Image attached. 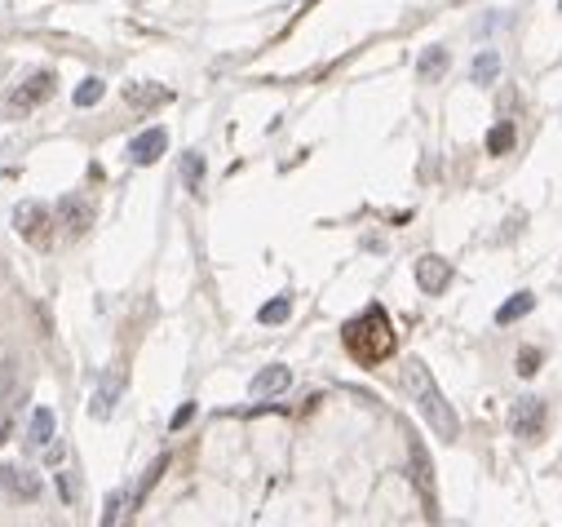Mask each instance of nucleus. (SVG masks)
I'll return each mask as SVG.
<instances>
[{"label": "nucleus", "instance_id": "nucleus-26", "mask_svg": "<svg viewBox=\"0 0 562 527\" xmlns=\"http://www.w3.org/2000/svg\"><path fill=\"white\" fill-rule=\"evenodd\" d=\"M5 434H9V430H5V425H0V443H5Z\"/></svg>", "mask_w": 562, "mask_h": 527}, {"label": "nucleus", "instance_id": "nucleus-22", "mask_svg": "<svg viewBox=\"0 0 562 527\" xmlns=\"http://www.w3.org/2000/svg\"><path fill=\"white\" fill-rule=\"evenodd\" d=\"M14 377H18V364L5 355V359H0V399H9V390H14Z\"/></svg>", "mask_w": 562, "mask_h": 527}, {"label": "nucleus", "instance_id": "nucleus-3", "mask_svg": "<svg viewBox=\"0 0 562 527\" xmlns=\"http://www.w3.org/2000/svg\"><path fill=\"white\" fill-rule=\"evenodd\" d=\"M408 452H412V478H416L421 501H425V514H430V523H439V496H434V466H430V452H425V443H421L416 434L408 439Z\"/></svg>", "mask_w": 562, "mask_h": 527}, {"label": "nucleus", "instance_id": "nucleus-1", "mask_svg": "<svg viewBox=\"0 0 562 527\" xmlns=\"http://www.w3.org/2000/svg\"><path fill=\"white\" fill-rule=\"evenodd\" d=\"M341 341H346V350H350V359L363 364V368H376V364H385L390 355H394V328H390V315L381 311V306H367L358 319L346 323V332H341Z\"/></svg>", "mask_w": 562, "mask_h": 527}, {"label": "nucleus", "instance_id": "nucleus-13", "mask_svg": "<svg viewBox=\"0 0 562 527\" xmlns=\"http://www.w3.org/2000/svg\"><path fill=\"white\" fill-rule=\"evenodd\" d=\"M293 386V372L284 368V364H270V368H261L253 377V399H275V395H284Z\"/></svg>", "mask_w": 562, "mask_h": 527}, {"label": "nucleus", "instance_id": "nucleus-14", "mask_svg": "<svg viewBox=\"0 0 562 527\" xmlns=\"http://www.w3.org/2000/svg\"><path fill=\"white\" fill-rule=\"evenodd\" d=\"M416 76H421V80H443V76H448V50H443V45H430V50L416 58Z\"/></svg>", "mask_w": 562, "mask_h": 527}, {"label": "nucleus", "instance_id": "nucleus-12", "mask_svg": "<svg viewBox=\"0 0 562 527\" xmlns=\"http://www.w3.org/2000/svg\"><path fill=\"white\" fill-rule=\"evenodd\" d=\"M164 151H168V133H164V129H147V133H138V138L129 142V159H133V164H155Z\"/></svg>", "mask_w": 562, "mask_h": 527}, {"label": "nucleus", "instance_id": "nucleus-19", "mask_svg": "<svg viewBox=\"0 0 562 527\" xmlns=\"http://www.w3.org/2000/svg\"><path fill=\"white\" fill-rule=\"evenodd\" d=\"M510 147H513V124L510 120L492 124V133H487V151H492V156H505Z\"/></svg>", "mask_w": 562, "mask_h": 527}, {"label": "nucleus", "instance_id": "nucleus-8", "mask_svg": "<svg viewBox=\"0 0 562 527\" xmlns=\"http://www.w3.org/2000/svg\"><path fill=\"white\" fill-rule=\"evenodd\" d=\"M0 496L36 501L41 496V478L32 475V470H18V466H0Z\"/></svg>", "mask_w": 562, "mask_h": 527}, {"label": "nucleus", "instance_id": "nucleus-24", "mask_svg": "<svg viewBox=\"0 0 562 527\" xmlns=\"http://www.w3.org/2000/svg\"><path fill=\"white\" fill-rule=\"evenodd\" d=\"M536 368H540V350H531V346L518 350V377H531Z\"/></svg>", "mask_w": 562, "mask_h": 527}, {"label": "nucleus", "instance_id": "nucleus-16", "mask_svg": "<svg viewBox=\"0 0 562 527\" xmlns=\"http://www.w3.org/2000/svg\"><path fill=\"white\" fill-rule=\"evenodd\" d=\"M496 76H501V53H492V50L478 53L474 67H469V80H474V85H492Z\"/></svg>", "mask_w": 562, "mask_h": 527}, {"label": "nucleus", "instance_id": "nucleus-10", "mask_svg": "<svg viewBox=\"0 0 562 527\" xmlns=\"http://www.w3.org/2000/svg\"><path fill=\"white\" fill-rule=\"evenodd\" d=\"M416 284H421V293H443L448 284H452V266H448V258H421L416 262Z\"/></svg>", "mask_w": 562, "mask_h": 527}, {"label": "nucleus", "instance_id": "nucleus-6", "mask_svg": "<svg viewBox=\"0 0 562 527\" xmlns=\"http://www.w3.org/2000/svg\"><path fill=\"white\" fill-rule=\"evenodd\" d=\"M53 89H58V80H53V71H36L32 80H23L14 94H9V115H18V111H32V106H41L50 98Z\"/></svg>", "mask_w": 562, "mask_h": 527}, {"label": "nucleus", "instance_id": "nucleus-7", "mask_svg": "<svg viewBox=\"0 0 562 527\" xmlns=\"http://www.w3.org/2000/svg\"><path fill=\"white\" fill-rule=\"evenodd\" d=\"M510 430L518 439H540V430H545V404L540 399H518L510 408Z\"/></svg>", "mask_w": 562, "mask_h": 527}, {"label": "nucleus", "instance_id": "nucleus-18", "mask_svg": "<svg viewBox=\"0 0 562 527\" xmlns=\"http://www.w3.org/2000/svg\"><path fill=\"white\" fill-rule=\"evenodd\" d=\"M200 182H204V156H200V151H186V156H182V186H186V191H200Z\"/></svg>", "mask_w": 562, "mask_h": 527}, {"label": "nucleus", "instance_id": "nucleus-20", "mask_svg": "<svg viewBox=\"0 0 562 527\" xmlns=\"http://www.w3.org/2000/svg\"><path fill=\"white\" fill-rule=\"evenodd\" d=\"M288 315H293V302H288V293H284V297H275V302H266V306L257 311V319H261V323H284Z\"/></svg>", "mask_w": 562, "mask_h": 527}, {"label": "nucleus", "instance_id": "nucleus-5", "mask_svg": "<svg viewBox=\"0 0 562 527\" xmlns=\"http://www.w3.org/2000/svg\"><path fill=\"white\" fill-rule=\"evenodd\" d=\"M58 226H62V235H71V240H80L89 226H94V204L85 200V195H62L58 200Z\"/></svg>", "mask_w": 562, "mask_h": 527}, {"label": "nucleus", "instance_id": "nucleus-15", "mask_svg": "<svg viewBox=\"0 0 562 527\" xmlns=\"http://www.w3.org/2000/svg\"><path fill=\"white\" fill-rule=\"evenodd\" d=\"M50 439H53V413L50 408H36V413H32V425H27V443H32V448H45Z\"/></svg>", "mask_w": 562, "mask_h": 527}, {"label": "nucleus", "instance_id": "nucleus-4", "mask_svg": "<svg viewBox=\"0 0 562 527\" xmlns=\"http://www.w3.org/2000/svg\"><path fill=\"white\" fill-rule=\"evenodd\" d=\"M120 395H124V368H120V364H111V368H103V377H98V386H94V399H89V413H94L98 422H106V417L115 413Z\"/></svg>", "mask_w": 562, "mask_h": 527}, {"label": "nucleus", "instance_id": "nucleus-2", "mask_svg": "<svg viewBox=\"0 0 562 527\" xmlns=\"http://www.w3.org/2000/svg\"><path fill=\"white\" fill-rule=\"evenodd\" d=\"M403 386H408V395L416 399V408L425 413V422H430V430L439 434V439H457L460 434V422L457 413H452V404L443 399V390H439V381L430 377V368L421 364V359H408L403 364Z\"/></svg>", "mask_w": 562, "mask_h": 527}, {"label": "nucleus", "instance_id": "nucleus-9", "mask_svg": "<svg viewBox=\"0 0 562 527\" xmlns=\"http://www.w3.org/2000/svg\"><path fill=\"white\" fill-rule=\"evenodd\" d=\"M45 226H50V209L41 200H23L14 209V231L27 235V240H45Z\"/></svg>", "mask_w": 562, "mask_h": 527}, {"label": "nucleus", "instance_id": "nucleus-11", "mask_svg": "<svg viewBox=\"0 0 562 527\" xmlns=\"http://www.w3.org/2000/svg\"><path fill=\"white\" fill-rule=\"evenodd\" d=\"M124 103L138 106V111H147V106H164V103H173V89L151 85V80H129V85H124Z\"/></svg>", "mask_w": 562, "mask_h": 527}, {"label": "nucleus", "instance_id": "nucleus-25", "mask_svg": "<svg viewBox=\"0 0 562 527\" xmlns=\"http://www.w3.org/2000/svg\"><path fill=\"white\" fill-rule=\"evenodd\" d=\"M191 417H195V404H186V408H177V413H173V430H182V425L191 422Z\"/></svg>", "mask_w": 562, "mask_h": 527}, {"label": "nucleus", "instance_id": "nucleus-23", "mask_svg": "<svg viewBox=\"0 0 562 527\" xmlns=\"http://www.w3.org/2000/svg\"><path fill=\"white\" fill-rule=\"evenodd\" d=\"M120 505H124V496H120V492H111V496H106V505H103V523H98V527H115V519H120Z\"/></svg>", "mask_w": 562, "mask_h": 527}, {"label": "nucleus", "instance_id": "nucleus-17", "mask_svg": "<svg viewBox=\"0 0 562 527\" xmlns=\"http://www.w3.org/2000/svg\"><path fill=\"white\" fill-rule=\"evenodd\" d=\"M531 306H536V293H513L510 302H505V306L496 311V323H513V319L527 315Z\"/></svg>", "mask_w": 562, "mask_h": 527}, {"label": "nucleus", "instance_id": "nucleus-21", "mask_svg": "<svg viewBox=\"0 0 562 527\" xmlns=\"http://www.w3.org/2000/svg\"><path fill=\"white\" fill-rule=\"evenodd\" d=\"M103 94H106V85L89 76V80H80V85H76V106H94V103H103Z\"/></svg>", "mask_w": 562, "mask_h": 527}]
</instances>
